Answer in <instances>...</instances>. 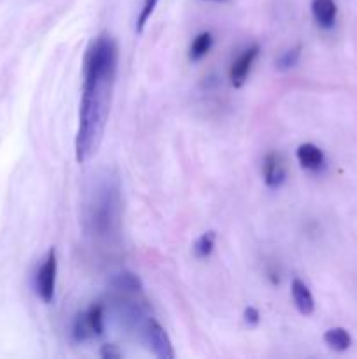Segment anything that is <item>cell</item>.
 I'll return each instance as SVG.
<instances>
[{"mask_svg":"<svg viewBox=\"0 0 357 359\" xmlns=\"http://www.w3.org/2000/svg\"><path fill=\"white\" fill-rule=\"evenodd\" d=\"M100 356L104 359H119L122 356V353L118 349V346H114V344H105L100 349Z\"/></svg>","mask_w":357,"mask_h":359,"instance_id":"cell-17","label":"cell"},{"mask_svg":"<svg viewBox=\"0 0 357 359\" xmlns=\"http://www.w3.org/2000/svg\"><path fill=\"white\" fill-rule=\"evenodd\" d=\"M142 337L146 340L150 353L160 359H174L175 351L172 346V340L163 326L154 318H147L142 326Z\"/></svg>","mask_w":357,"mask_h":359,"instance_id":"cell-5","label":"cell"},{"mask_svg":"<svg viewBox=\"0 0 357 359\" xmlns=\"http://www.w3.org/2000/svg\"><path fill=\"white\" fill-rule=\"evenodd\" d=\"M324 342L329 349L336 351V353H345L352 346L350 333L345 328H329L324 333Z\"/></svg>","mask_w":357,"mask_h":359,"instance_id":"cell-12","label":"cell"},{"mask_svg":"<svg viewBox=\"0 0 357 359\" xmlns=\"http://www.w3.org/2000/svg\"><path fill=\"white\" fill-rule=\"evenodd\" d=\"M300 58H301V46H296V48L286 49V51L276 58L275 65L279 70H289L298 65Z\"/></svg>","mask_w":357,"mask_h":359,"instance_id":"cell-15","label":"cell"},{"mask_svg":"<svg viewBox=\"0 0 357 359\" xmlns=\"http://www.w3.org/2000/svg\"><path fill=\"white\" fill-rule=\"evenodd\" d=\"M158 2H160V0H144L142 9H140L139 18H136V34H142L144 28H146V25H147V21L150 20L154 9H156Z\"/></svg>","mask_w":357,"mask_h":359,"instance_id":"cell-16","label":"cell"},{"mask_svg":"<svg viewBox=\"0 0 357 359\" xmlns=\"http://www.w3.org/2000/svg\"><path fill=\"white\" fill-rule=\"evenodd\" d=\"M214 245H216V233L214 231H205L200 235L192 244V252L198 259H205L212 255Z\"/></svg>","mask_w":357,"mask_h":359,"instance_id":"cell-14","label":"cell"},{"mask_svg":"<svg viewBox=\"0 0 357 359\" xmlns=\"http://www.w3.org/2000/svg\"><path fill=\"white\" fill-rule=\"evenodd\" d=\"M56 276H58V258L56 249H49L46 258L42 259L37 273H35V293L44 304H51L55 300Z\"/></svg>","mask_w":357,"mask_h":359,"instance_id":"cell-4","label":"cell"},{"mask_svg":"<svg viewBox=\"0 0 357 359\" xmlns=\"http://www.w3.org/2000/svg\"><path fill=\"white\" fill-rule=\"evenodd\" d=\"M296 158L298 163H300L304 170L310 172L322 170L326 165V156L324 153H322V149L312 142L301 144L296 149Z\"/></svg>","mask_w":357,"mask_h":359,"instance_id":"cell-8","label":"cell"},{"mask_svg":"<svg viewBox=\"0 0 357 359\" xmlns=\"http://www.w3.org/2000/svg\"><path fill=\"white\" fill-rule=\"evenodd\" d=\"M111 286L122 294H136V293H142L144 290L142 280L132 272L115 273L111 280Z\"/></svg>","mask_w":357,"mask_h":359,"instance_id":"cell-11","label":"cell"},{"mask_svg":"<svg viewBox=\"0 0 357 359\" xmlns=\"http://www.w3.org/2000/svg\"><path fill=\"white\" fill-rule=\"evenodd\" d=\"M105 330V311L102 304H93L88 311L80 312L72 325V337L76 342L83 344L91 339L104 335Z\"/></svg>","mask_w":357,"mask_h":359,"instance_id":"cell-3","label":"cell"},{"mask_svg":"<svg viewBox=\"0 0 357 359\" xmlns=\"http://www.w3.org/2000/svg\"><path fill=\"white\" fill-rule=\"evenodd\" d=\"M290 294H293V302L296 305L298 312L303 316H312L315 311V300L312 294L310 287L303 283L301 279H294L290 284Z\"/></svg>","mask_w":357,"mask_h":359,"instance_id":"cell-10","label":"cell"},{"mask_svg":"<svg viewBox=\"0 0 357 359\" xmlns=\"http://www.w3.org/2000/svg\"><path fill=\"white\" fill-rule=\"evenodd\" d=\"M118 42L108 32H102L91 39L84 53L83 93L76 133V158L79 163L90 161L104 140L118 77Z\"/></svg>","mask_w":357,"mask_h":359,"instance_id":"cell-1","label":"cell"},{"mask_svg":"<svg viewBox=\"0 0 357 359\" xmlns=\"http://www.w3.org/2000/svg\"><path fill=\"white\" fill-rule=\"evenodd\" d=\"M214 46V37L210 32H200L195 39H192L191 46H189V60L191 62H200L205 58L210 53Z\"/></svg>","mask_w":357,"mask_h":359,"instance_id":"cell-13","label":"cell"},{"mask_svg":"<svg viewBox=\"0 0 357 359\" xmlns=\"http://www.w3.org/2000/svg\"><path fill=\"white\" fill-rule=\"evenodd\" d=\"M312 14L318 27L329 30L336 23L338 7H336L335 0H312Z\"/></svg>","mask_w":357,"mask_h":359,"instance_id":"cell-9","label":"cell"},{"mask_svg":"<svg viewBox=\"0 0 357 359\" xmlns=\"http://www.w3.org/2000/svg\"><path fill=\"white\" fill-rule=\"evenodd\" d=\"M259 51H261V48H259L258 44H252L237 56V60H234L230 67L231 86L241 88L245 83H247L248 74H251L252 65H254L255 60H258Z\"/></svg>","mask_w":357,"mask_h":359,"instance_id":"cell-6","label":"cell"},{"mask_svg":"<svg viewBox=\"0 0 357 359\" xmlns=\"http://www.w3.org/2000/svg\"><path fill=\"white\" fill-rule=\"evenodd\" d=\"M244 321L247 323L248 326H255L261 321V314H259V311L255 307H247L244 311Z\"/></svg>","mask_w":357,"mask_h":359,"instance_id":"cell-18","label":"cell"},{"mask_svg":"<svg viewBox=\"0 0 357 359\" xmlns=\"http://www.w3.org/2000/svg\"><path fill=\"white\" fill-rule=\"evenodd\" d=\"M216 2H223V0H216Z\"/></svg>","mask_w":357,"mask_h":359,"instance_id":"cell-19","label":"cell"},{"mask_svg":"<svg viewBox=\"0 0 357 359\" xmlns=\"http://www.w3.org/2000/svg\"><path fill=\"white\" fill-rule=\"evenodd\" d=\"M121 188L111 174L100 175L90 189L84 203V228L97 238H108L119 231L121 224Z\"/></svg>","mask_w":357,"mask_h":359,"instance_id":"cell-2","label":"cell"},{"mask_svg":"<svg viewBox=\"0 0 357 359\" xmlns=\"http://www.w3.org/2000/svg\"><path fill=\"white\" fill-rule=\"evenodd\" d=\"M262 179L272 189H279L286 182V163L280 153L270 151L262 160Z\"/></svg>","mask_w":357,"mask_h":359,"instance_id":"cell-7","label":"cell"}]
</instances>
